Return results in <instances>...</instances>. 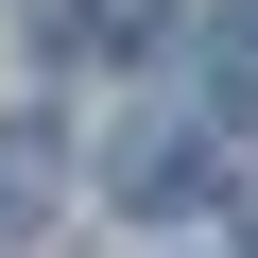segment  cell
Listing matches in <instances>:
<instances>
[{
  "label": "cell",
  "mask_w": 258,
  "mask_h": 258,
  "mask_svg": "<svg viewBox=\"0 0 258 258\" xmlns=\"http://www.w3.org/2000/svg\"><path fill=\"white\" fill-rule=\"evenodd\" d=\"M120 207L138 224H172V207H207V155H189V120H138V138H120V172H103Z\"/></svg>",
  "instance_id": "obj_1"
},
{
  "label": "cell",
  "mask_w": 258,
  "mask_h": 258,
  "mask_svg": "<svg viewBox=\"0 0 258 258\" xmlns=\"http://www.w3.org/2000/svg\"><path fill=\"white\" fill-rule=\"evenodd\" d=\"M35 207H52V138H35V120H0V241H18Z\"/></svg>",
  "instance_id": "obj_4"
},
{
  "label": "cell",
  "mask_w": 258,
  "mask_h": 258,
  "mask_svg": "<svg viewBox=\"0 0 258 258\" xmlns=\"http://www.w3.org/2000/svg\"><path fill=\"white\" fill-rule=\"evenodd\" d=\"M172 35V0H69V18H52V52H86V69H138Z\"/></svg>",
  "instance_id": "obj_2"
},
{
  "label": "cell",
  "mask_w": 258,
  "mask_h": 258,
  "mask_svg": "<svg viewBox=\"0 0 258 258\" xmlns=\"http://www.w3.org/2000/svg\"><path fill=\"white\" fill-rule=\"evenodd\" d=\"M241 241H258V172H241Z\"/></svg>",
  "instance_id": "obj_5"
},
{
  "label": "cell",
  "mask_w": 258,
  "mask_h": 258,
  "mask_svg": "<svg viewBox=\"0 0 258 258\" xmlns=\"http://www.w3.org/2000/svg\"><path fill=\"white\" fill-rule=\"evenodd\" d=\"M207 103L258 120V0H241V18H207Z\"/></svg>",
  "instance_id": "obj_3"
}]
</instances>
